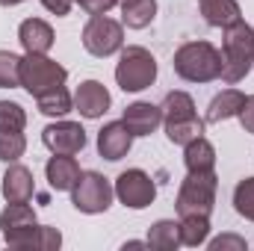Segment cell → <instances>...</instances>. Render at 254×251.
<instances>
[{
	"label": "cell",
	"instance_id": "1",
	"mask_svg": "<svg viewBox=\"0 0 254 251\" xmlns=\"http://www.w3.org/2000/svg\"><path fill=\"white\" fill-rule=\"evenodd\" d=\"M254 65V30L240 18L237 24L225 27V45H222V80L240 83Z\"/></svg>",
	"mask_w": 254,
	"mask_h": 251
},
{
	"label": "cell",
	"instance_id": "2",
	"mask_svg": "<svg viewBox=\"0 0 254 251\" xmlns=\"http://www.w3.org/2000/svg\"><path fill=\"white\" fill-rule=\"evenodd\" d=\"M175 74L187 83H210L222 77V54L210 42H190L175 54Z\"/></svg>",
	"mask_w": 254,
	"mask_h": 251
},
{
	"label": "cell",
	"instance_id": "3",
	"mask_svg": "<svg viewBox=\"0 0 254 251\" xmlns=\"http://www.w3.org/2000/svg\"><path fill=\"white\" fill-rule=\"evenodd\" d=\"M160 110H163V125H166L169 142L190 145L192 139H198L204 133V125L195 116V101L187 92H169Z\"/></svg>",
	"mask_w": 254,
	"mask_h": 251
},
{
	"label": "cell",
	"instance_id": "4",
	"mask_svg": "<svg viewBox=\"0 0 254 251\" xmlns=\"http://www.w3.org/2000/svg\"><path fill=\"white\" fill-rule=\"evenodd\" d=\"M216 189H219V178L216 172H190L187 181L181 184L178 192V213L181 216H210L213 204H216Z\"/></svg>",
	"mask_w": 254,
	"mask_h": 251
},
{
	"label": "cell",
	"instance_id": "5",
	"mask_svg": "<svg viewBox=\"0 0 254 251\" xmlns=\"http://www.w3.org/2000/svg\"><path fill=\"white\" fill-rule=\"evenodd\" d=\"M157 80V60L145 48H125L116 65V83L125 92H142Z\"/></svg>",
	"mask_w": 254,
	"mask_h": 251
},
{
	"label": "cell",
	"instance_id": "6",
	"mask_svg": "<svg viewBox=\"0 0 254 251\" xmlns=\"http://www.w3.org/2000/svg\"><path fill=\"white\" fill-rule=\"evenodd\" d=\"M65 77H68V71L60 63L48 60L45 54H27L21 60V86L36 98L51 92V89H60Z\"/></svg>",
	"mask_w": 254,
	"mask_h": 251
},
{
	"label": "cell",
	"instance_id": "7",
	"mask_svg": "<svg viewBox=\"0 0 254 251\" xmlns=\"http://www.w3.org/2000/svg\"><path fill=\"white\" fill-rule=\"evenodd\" d=\"M71 204L80 213H104L113 204V187L98 172H83L71 189Z\"/></svg>",
	"mask_w": 254,
	"mask_h": 251
},
{
	"label": "cell",
	"instance_id": "8",
	"mask_svg": "<svg viewBox=\"0 0 254 251\" xmlns=\"http://www.w3.org/2000/svg\"><path fill=\"white\" fill-rule=\"evenodd\" d=\"M122 42H125L122 24L107 15H92V21L83 30V48L92 57H110L122 48Z\"/></svg>",
	"mask_w": 254,
	"mask_h": 251
},
{
	"label": "cell",
	"instance_id": "9",
	"mask_svg": "<svg viewBox=\"0 0 254 251\" xmlns=\"http://www.w3.org/2000/svg\"><path fill=\"white\" fill-rule=\"evenodd\" d=\"M116 195H119V201L125 207H130V210H145L154 201L157 187H154V181L142 169H127V172L119 175V181H116Z\"/></svg>",
	"mask_w": 254,
	"mask_h": 251
},
{
	"label": "cell",
	"instance_id": "10",
	"mask_svg": "<svg viewBox=\"0 0 254 251\" xmlns=\"http://www.w3.org/2000/svg\"><path fill=\"white\" fill-rule=\"evenodd\" d=\"M42 142L54 154H77L86 148V130L77 122H60L42 130Z\"/></svg>",
	"mask_w": 254,
	"mask_h": 251
},
{
	"label": "cell",
	"instance_id": "11",
	"mask_svg": "<svg viewBox=\"0 0 254 251\" xmlns=\"http://www.w3.org/2000/svg\"><path fill=\"white\" fill-rule=\"evenodd\" d=\"M74 107L83 119H101L107 110H110V92L104 83L98 80H86L77 86L74 92Z\"/></svg>",
	"mask_w": 254,
	"mask_h": 251
},
{
	"label": "cell",
	"instance_id": "12",
	"mask_svg": "<svg viewBox=\"0 0 254 251\" xmlns=\"http://www.w3.org/2000/svg\"><path fill=\"white\" fill-rule=\"evenodd\" d=\"M130 145H133V133L127 130L125 122H113V125H107L98 133V154L104 160H110V163L127 157Z\"/></svg>",
	"mask_w": 254,
	"mask_h": 251
},
{
	"label": "cell",
	"instance_id": "13",
	"mask_svg": "<svg viewBox=\"0 0 254 251\" xmlns=\"http://www.w3.org/2000/svg\"><path fill=\"white\" fill-rule=\"evenodd\" d=\"M122 122L127 125V130H130L133 136H151L157 127L163 125V110L154 107V104L136 101V104H130L125 110V119H122Z\"/></svg>",
	"mask_w": 254,
	"mask_h": 251
},
{
	"label": "cell",
	"instance_id": "14",
	"mask_svg": "<svg viewBox=\"0 0 254 251\" xmlns=\"http://www.w3.org/2000/svg\"><path fill=\"white\" fill-rule=\"evenodd\" d=\"M18 39H21V45H24L27 54H48V51L54 48V30H51V24L42 21V18H27V21H21Z\"/></svg>",
	"mask_w": 254,
	"mask_h": 251
},
{
	"label": "cell",
	"instance_id": "15",
	"mask_svg": "<svg viewBox=\"0 0 254 251\" xmlns=\"http://www.w3.org/2000/svg\"><path fill=\"white\" fill-rule=\"evenodd\" d=\"M12 249H39V251H57L63 246V234L57 228L48 225H33L21 234H15L12 240H6Z\"/></svg>",
	"mask_w": 254,
	"mask_h": 251
},
{
	"label": "cell",
	"instance_id": "16",
	"mask_svg": "<svg viewBox=\"0 0 254 251\" xmlns=\"http://www.w3.org/2000/svg\"><path fill=\"white\" fill-rule=\"evenodd\" d=\"M45 175H48V184L57 192H68V189H74V184L80 181L83 172H80V166H77V160L71 154H57V157L48 160Z\"/></svg>",
	"mask_w": 254,
	"mask_h": 251
},
{
	"label": "cell",
	"instance_id": "17",
	"mask_svg": "<svg viewBox=\"0 0 254 251\" xmlns=\"http://www.w3.org/2000/svg\"><path fill=\"white\" fill-rule=\"evenodd\" d=\"M33 192H36L33 172L24 166H9V172L3 175V198L6 201H30Z\"/></svg>",
	"mask_w": 254,
	"mask_h": 251
},
{
	"label": "cell",
	"instance_id": "18",
	"mask_svg": "<svg viewBox=\"0 0 254 251\" xmlns=\"http://www.w3.org/2000/svg\"><path fill=\"white\" fill-rule=\"evenodd\" d=\"M36 225V213L27 207V201H9L6 210L0 213V228H3V237L12 240L15 234L27 231Z\"/></svg>",
	"mask_w": 254,
	"mask_h": 251
},
{
	"label": "cell",
	"instance_id": "19",
	"mask_svg": "<svg viewBox=\"0 0 254 251\" xmlns=\"http://www.w3.org/2000/svg\"><path fill=\"white\" fill-rule=\"evenodd\" d=\"M201 15L210 27H231L240 21V3L237 0H198Z\"/></svg>",
	"mask_w": 254,
	"mask_h": 251
},
{
	"label": "cell",
	"instance_id": "20",
	"mask_svg": "<svg viewBox=\"0 0 254 251\" xmlns=\"http://www.w3.org/2000/svg\"><path fill=\"white\" fill-rule=\"evenodd\" d=\"M243 104H246V95H243V92L225 89V92H219V95L210 101L207 122H210V125H219V122H225V119H231V116H240Z\"/></svg>",
	"mask_w": 254,
	"mask_h": 251
},
{
	"label": "cell",
	"instance_id": "21",
	"mask_svg": "<svg viewBox=\"0 0 254 251\" xmlns=\"http://www.w3.org/2000/svg\"><path fill=\"white\" fill-rule=\"evenodd\" d=\"M184 148H187L184 163H187L190 172H210V169L216 166V148H213L204 136L192 139L190 145H184Z\"/></svg>",
	"mask_w": 254,
	"mask_h": 251
},
{
	"label": "cell",
	"instance_id": "22",
	"mask_svg": "<svg viewBox=\"0 0 254 251\" xmlns=\"http://www.w3.org/2000/svg\"><path fill=\"white\" fill-rule=\"evenodd\" d=\"M148 246L157 249V251H175L181 246V225H178V222H169V219L151 225V231H148Z\"/></svg>",
	"mask_w": 254,
	"mask_h": 251
},
{
	"label": "cell",
	"instance_id": "23",
	"mask_svg": "<svg viewBox=\"0 0 254 251\" xmlns=\"http://www.w3.org/2000/svg\"><path fill=\"white\" fill-rule=\"evenodd\" d=\"M210 237V216H181V246L198 249Z\"/></svg>",
	"mask_w": 254,
	"mask_h": 251
},
{
	"label": "cell",
	"instance_id": "24",
	"mask_svg": "<svg viewBox=\"0 0 254 251\" xmlns=\"http://www.w3.org/2000/svg\"><path fill=\"white\" fill-rule=\"evenodd\" d=\"M122 18H125V24L130 30H142V27H148L151 21H154V15H157V0H136V3H127L122 6Z\"/></svg>",
	"mask_w": 254,
	"mask_h": 251
},
{
	"label": "cell",
	"instance_id": "25",
	"mask_svg": "<svg viewBox=\"0 0 254 251\" xmlns=\"http://www.w3.org/2000/svg\"><path fill=\"white\" fill-rule=\"evenodd\" d=\"M27 151V139L21 130L12 127H0V160L3 163H15L18 157H24Z\"/></svg>",
	"mask_w": 254,
	"mask_h": 251
},
{
	"label": "cell",
	"instance_id": "26",
	"mask_svg": "<svg viewBox=\"0 0 254 251\" xmlns=\"http://www.w3.org/2000/svg\"><path fill=\"white\" fill-rule=\"evenodd\" d=\"M36 101H39V113H45V116H65V113H71V107H74L71 95L65 92L63 86H60V89H51V92H45V95H39Z\"/></svg>",
	"mask_w": 254,
	"mask_h": 251
},
{
	"label": "cell",
	"instance_id": "27",
	"mask_svg": "<svg viewBox=\"0 0 254 251\" xmlns=\"http://www.w3.org/2000/svg\"><path fill=\"white\" fill-rule=\"evenodd\" d=\"M21 86V57L0 51V89H15Z\"/></svg>",
	"mask_w": 254,
	"mask_h": 251
},
{
	"label": "cell",
	"instance_id": "28",
	"mask_svg": "<svg viewBox=\"0 0 254 251\" xmlns=\"http://www.w3.org/2000/svg\"><path fill=\"white\" fill-rule=\"evenodd\" d=\"M234 207L240 216H246L249 222H254V178L240 181L234 189Z\"/></svg>",
	"mask_w": 254,
	"mask_h": 251
},
{
	"label": "cell",
	"instance_id": "29",
	"mask_svg": "<svg viewBox=\"0 0 254 251\" xmlns=\"http://www.w3.org/2000/svg\"><path fill=\"white\" fill-rule=\"evenodd\" d=\"M24 125H27V113L12 101H0V127L24 130Z\"/></svg>",
	"mask_w": 254,
	"mask_h": 251
},
{
	"label": "cell",
	"instance_id": "30",
	"mask_svg": "<svg viewBox=\"0 0 254 251\" xmlns=\"http://www.w3.org/2000/svg\"><path fill=\"white\" fill-rule=\"evenodd\" d=\"M210 249H213V251H225V249L246 251V240H243V237H234V234H225V237L213 240V243H210Z\"/></svg>",
	"mask_w": 254,
	"mask_h": 251
},
{
	"label": "cell",
	"instance_id": "31",
	"mask_svg": "<svg viewBox=\"0 0 254 251\" xmlns=\"http://www.w3.org/2000/svg\"><path fill=\"white\" fill-rule=\"evenodd\" d=\"M77 3H80L89 15H104V12H110L119 0H77Z\"/></svg>",
	"mask_w": 254,
	"mask_h": 251
},
{
	"label": "cell",
	"instance_id": "32",
	"mask_svg": "<svg viewBox=\"0 0 254 251\" xmlns=\"http://www.w3.org/2000/svg\"><path fill=\"white\" fill-rule=\"evenodd\" d=\"M240 122L246 127V133H254V95L246 98V104H243V110H240Z\"/></svg>",
	"mask_w": 254,
	"mask_h": 251
},
{
	"label": "cell",
	"instance_id": "33",
	"mask_svg": "<svg viewBox=\"0 0 254 251\" xmlns=\"http://www.w3.org/2000/svg\"><path fill=\"white\" fill-rule=\"evenodd\" d=\"M71 3L74 0H42V6L48 12H54V15H68L71 12Z\"/></svg>",
	"mask_w": 254,
	"mask_h": 251
},
{
	"label": "cell",
	"instance_id": "34",
	"mask_svg": "<svg viewBox=\"0 0 254 251\" xmlns=\"http://www.w3.org/2000/svg\"><path fill=\"white\" fill-rule=\"evenodd\" d=\"M15 3H24V0H0V6H15Z\"/></svg>",
	"mask_w": 254,
	"mask_h": 251
},
{
	"label": "cell",
	"instance_id": "35",
	"mask_svg": "<svg viewBox=\"0 0 254 251\" xmlns=\"http://www.w3.org/2000/svg\"><path fill=\"white\" fill-rule=\"evenodd\" d=\"M119 3H122V6H127V3H136V0H119Z\"/></svg>",
	"mask_w": 254,
	"mask_h": 251
}]
</instances>
